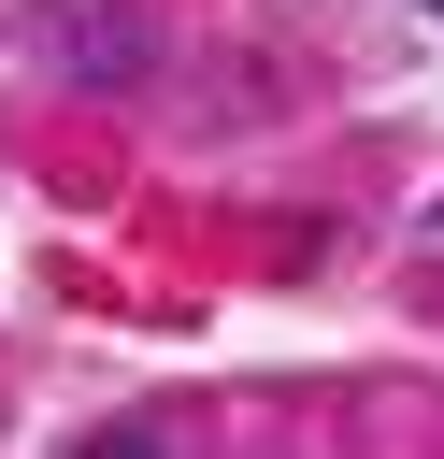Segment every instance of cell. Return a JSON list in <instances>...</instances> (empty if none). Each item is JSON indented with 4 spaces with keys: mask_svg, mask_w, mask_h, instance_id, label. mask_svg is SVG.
<instances>
[{
    "mask_svg": "<svg viewBox=\"0 0 444 459\" xmlns=\"http://www.w3.org/2000/svg\"><path fill=\"white\" fill-rule=\"evenodd\" d=\"M72 459H158V445H143V430H100V445H72Z\"/></svg>",
    "mask_w": 444,
    "mask_h": 459,
    "instance_id": "1",
    "label": "cell"
}]
</instances>
